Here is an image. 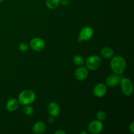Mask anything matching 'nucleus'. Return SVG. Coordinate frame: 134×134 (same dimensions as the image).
I'll use <instances>...</instances> for the list:
<instances>
[{
  "instance_id": "nucleus-9",
  "label": "nucleus",
  "mask_w": 134,
  "mask_h": 134,
  "mask_svg": "<svg viewBox=\"0 0 134 134\" xmlns=\"http://www.w3.org/2000/svg\"><path fill=\"white\" fill-rule=\"evenodd\" d=\"M88 76V69L82 65L79 66L75 71V77L78 81H84Z\"/></svg>"
},
{
  "instance_id": "nucleus-19",
  "label": "nucleus",
  "mask_w": 134,
  "mask_h": 134,
  "mask_svg": "<svg viewBox=\"0 0 134 134\" xmlns=\"http://www.w3.org/2000/svg\"><path fill=\"white\" fill-rule=\"evenodd\" d=\"M18 48L20 51L22 52H25L28 50L29 48V44L26 42H22L18 46Z\"/></svg>"
},
{
  "instance_id": "nucleus-12",
  "label": "nucleus",
  "mask_w": 134,
  "mask_h": 134,
  "mask_svg": "<svg viewBox=\"0 0 134 134\" xmlns=\"http://www.w3.org/2000/svg\"><path fill=\"white\" fill-rule=\"evenodd\" d=\"M47 126L45 123L42 121H38L34 124L32 127V131L34 133L41 134L45 132Z\"/></svg>"
},
{
  "instance_id": "nucleus-15",
  "label": "nucleus",
  "mask_w": 134,
  "mask_h": 134,
  "mask_svg": "<svg viewBox=\"0 0 134 134\" xmlns=\"http://www.w3.org/2000/svg\"><path fill=\"white\" fill-rule=\"evenodd\" d=\"M45 4L48 9L54 10L60 5V0H46Z\"/></svg>"
},
{
  "instance_id": "nucleus-21",
  "label": "nucleus",
  "mask_w": 134,
  "mask_h": 134,
  "mask_svg": "<svg viewBox=\"0 0 134 134\" xmlns=\"http://www.w3.org/2000/svg\"><path fill=\"white\" fill-rule=\"evenodd\" d=\"M54 121H55L54 117V116H51V115H50V116H49V117H48V122L51 123V124H52V123L54 122Z\"/></svg>"
},
{
  "instance_id": "nucleus-10",
  "label": "nucleus",
  "mask_w": 134,
  "mask_h": 134,
  "mask_svg": "<svg viewBox=\"0 0 134 134\" xmlns=\"http://www.w3.org/2000/svg\"><path fill=\"white\" fill-rule=\"evenodd\" d=\"M120 77H119V75L113 74L108 76L106 78L105 83L107 86L110 88H115L120 83Z\"/></svg>"
},
{
  "instance_id": "nucleus-13",
  "label": "nucleus",
  "mask_w": 134,
  "mask_h": 134,
  "mask_svg": "<svg viewBox=\"0 0 134 134\" xmlns=\"http://www.w3.org/2000/svg\"><path fill=\"white\" fill-rule=\"evenodd\" d=\"M19 102L15 98H11L9 99L6 103V109L10 112H13L18 108Z\"/></svg>"
},
{
  "instance_id": "nucleus-14",
  "label": "nucleus",
  "mask_w": 134,
  "mask_h": 134,
  "mask_svg": "<svg viewBox=\"0 0 134 134\" xmlns=\"http://www.w3.org/2000/svg\"><path fill=\"white\" fill-rule=\"evenodd\" d=\"M101 54L105 58H111L114 56V51L111 47H105L101 50Z\"/></svg>"
},
{
  "instance_id": "nucleus-7",
  "label": "nucleus",
  "mask_w": 134,
  "mask_h": 134,
  "mask_svg": "<svg viewBox=\"0 0 134 134\" xmlns=\"http://www.w3.org/2000/svg\"><path fill=\"white\" fill-rule=\"evenodd\" d=\"M30 47L36 52H41L45 48V42L42 38L34 37L30 41Z\"/></svg>"
},
{
  "instance_id": "nucleus-24",
  "label": "nucleus",
  "mask_w": 134,
  "mask_h": 134,
  "mask_svg": "<svg viewBox=\"0 0 134 134\" xmlns=\"http://www.w3.org/2000/svg\"><path fill=\"white\" fill-rule=\"evenodd\" d=\"M80 134H88V132L85 130H82L80 132Z\"/></svg>"
},
{
  "instance_id": "nucleus-8",
  "label": "nucleus",
  "mask_w": 134,
  "mask_h": 134,
  "mask_svg": "<svg viewBox=\"0 0 134 134\" xmlns=\"http://www.w3.org/2000/svg\"><path fill=\"white\" fill-rule=\"evenodd\" d=\"M107 92V85L103 83H98L93 89V94L96 98H103Z\"/></svg>"
},
{
  "instance_id": "nucleus-11",
  "label": "nucleus",
  "mask_w": 134,
  "mask_h": 134,
  "mask_svg": "<svg viewBox=\"0 0 134 134\" xmlns=\"http://www.w3.org/2000/svg\"><path fill=\"white\" fill-rule=\"evenodd\" d=\"M47 110L51 116L56 117L60 113V107L56 102H52L48 103L47 106Z\"/></svg>"
},
{
  "instance_id": "nucleus-3",
  "label": "nucleus",
  "mask_w": 134,
  "mask_h": 134,
  "mask_svg": "<svg viewBox=\"0 0 134 134\" xmlns=\"http://www.w3.org/2000/svg\"><path fill=\"white\" fill-rule=\"evenodd\" d=\"M123 94L126 96H130L133 93V85L132 81L127 77H120V83Z\"/></svg>"
},
{
  "instance_id": "nucleus-6",
  "label": "nucleus",
  "mask_w": 134,
  "mask_h": 134,
  "mask_svg": "<svg viewBox=\"0 0 134 134\" xmlns=\"http://www.w3.org/2000/svg\"><path fill=\"white\" fill-rule=\"evenodd\" d=\"M88 130L90 133H100L103 130V122H102V121L98 120V119L92 120L88 125Z\"/></svg>"
},
{
  "instance_id": "nucleus-20",
  "label": "nucleus",
  "mask_w": 134,
  "mask_h": 134,
  "mask_svg": "<svg viewBox=\"0 0 134 134\" xmlns=\"http://www.w3.org/2000/svg\"><path fill=\"white\" fill-rule=\"evenodd\" d=\"M69 0H60V4L64 6H67L69 5Z\"/></svg>"
},
{
  "instance_id": "nucleus-17",
  "label": "nucleus",
  "mask_w": 134,
  "mask_h": 134,
  "mask_svg": "<svg viewBox=\"0 0 134 134\" xmlns=\"http://www.w3.org/2000/svg\"><path fill=\"white\" fill-rule=\"evenodd\" d=\"M23 112L26 115L31 116V115L34 114V109L30 105H24V107H23Z\"/></svg>"
},
{
  "instance_id": "nucleus-4",
  "label": "nucleus",
  "mask_w": 134,
  "mask_h": 134,
  "mask_svg": "<svg viewBox=\"0 0 134 134\" xmlns=\"http://www.w3.org/2000/svg\"><path fill=\"white\" fill-rule=\"evenodd\" d=\"M86 68L88 70L94 71L98 69L102 65V58L97 55H92L86 58L85 61Z\"/></svg>"
},
{
  "instance_id": "nucleus-2",
  "label": "nucleus",
  "mask_w": 134,
  "mask_h": 134,
  "mask_svg": "<svg viewBox=\"0 0 134 134\" xmlns=\"http://www.w3.org/2000/svg\"><path fill=\"white\" fill-rule=\"evenodd\" d=\"M36 95L35 92L31 90H24L21 92L18 95L19 103L23 105H31L35 102Z\"/></svg>"
},
{
  "instance_id": "nucleus-25",
  "label": "nucleus",
  "mask_w": 134,
  "mask_h": 134,
  "mask_svg": "<svg viewBox=\"0 0 134 134\" xmlns=\"http://www.w3.org/2000/svg\"><path fill=\"white\" fill-rule=\"evenodd\" d=\"M4 1V0H0V3L2 2V1Z\"/></svg>"
},
{
  "instance_id": "nucleus-18",
  "label": "nucleus",
  "mask_w": 134,
  "mask_h": 134,
  "mask_svg": "<svg viewBox=\"0 0 134 134\" xmlns=\"http://www.w3.org/2000/svg\"><path fill=\"white\" fill-rule=\"evenodd\" d=\"M106 117H107V115H106L105 111H99V112L97 113L96 118L98 120H101V121H103V120H105Z\"/></svg>"
},
{
  "instance_id": "nucleus-5",
  "label": "nucleus",
  "mask_w": 134,
  "mask_h": 134,
  "mask_svg": "<svg viewBox=\"0 0 134 134\" xmlns=\"http://www.w3.org/2000/svg\"><path fill=\"white\" fill-rule=\"evenodd\" d=\"M94 30L90 26H86L83 27L79 32L78 41L82 42L90 40L94 35Z\"/></svg>"
},
{
  "instance_id": "nucleus-1",
  "label": "nucleus",
  "mask_w": 134,
  "mask_h": 134,
  "mask_svg": "<svg viewBox=\"0 0 134 134\" xmlns=\"http://www.w3.org/2000/svg\"><path fill=\"white\" fill-rule=\"evenodd\" d=\"M110 66L112 71L115 74L121 75L126 69V62L121 56H113L111 58Z\"/></svg>"
},
{
  "instance_id": "nucleus-23",
  "label": "nucleus",
  "mask_w": 134,
  "mask_h": 134,
  "mask_svg": "<svg viewBox=\"0 0 134 134\" xmlns=\"http://www.w3.org/2000/svg\"><path fill=\"white\" fill-rule=\"evenodd\" d=\"M55 134H65V131L62 130H58L55 132Z\"/></svg>"
},
{
  "instance_id": "nucleus-22",
  "label": "nucleus",
  "mask_w": 134,
  "mask_h": 134,
  "mask_svg": "<svg viewBox=\"0 0 134 134\" xmlns=\"http://www.w3.org/2000/svg\"><path fill=\"white\" fill-rule=\"evenodd\" d=\"M130 130L131 133H134V122H132V123L130 124Z\"/></svg>"
},
{
  "instance_id": "nucleus-16",
  "label": "nucleus",
  "mask_w": 134,
  "mask_h": 134,
  "mask_svg": "<svg viewBox=\"0 0 134 134\" xmlns=\"http://www.w3.org/2000/svg\"><path fill=\"white\" fill-rule=\"evenodd\" d=\"M73 62L75 65H77V66L83 65L85 62L83 57L81 56V55H76V56H75L73 58Z\"/></svg>"
}]
</instances>
